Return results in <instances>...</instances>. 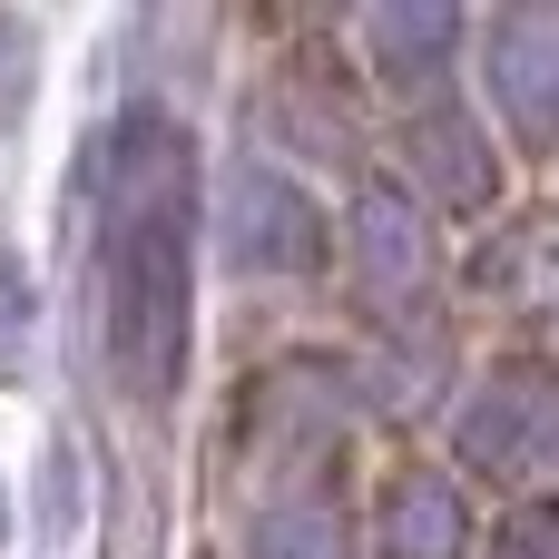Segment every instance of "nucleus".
Instances as JSON below:
<instances>
[{
  "label": "nucleus",
  "instance_id": "ddd939ff",
  "mask_svg": "<svg viewBox=\"0 0 559 559\" xmlns=\"http://www.w3.org/2000/svg\"><path fill=\"white\" fill-rule=\"evenodd\" d=\"M0 540H10V501H0Z\"/></svg>",
  "mask_w": 559,
  "mask_h": 559
},
{
  "label": "nucleus",
  "instance_id": "39448f33",
  "mask_svg": "<svg viewBox=\"0 0 559 559\" xmlns=\"http://www.w3.org/2000/svg\"><path fill=\"white\" fill-rule=\"evenodd\" d=\"M354 275H364V285H373L383 305L423 295V275H432V226H423L413 187L373 177V187L354 197Z\"/></svg>",
  "mask_w": 559,
  "mask_h": 559
},
{
  "label": "nucleus",
  "instance_id": "423d86ee",
  "mask_svg": "<svg viewBox=\"0 0 559 559\" xmlns=\"http://www.w3.org/2000/svg\"><path fill=\"white\" fill-rule=\"evenodd\" d=\"M403 157H413V187H432V197L462 206V216L491 206V187H501V177H491V138H481L462 108H423V118L403 128Z\"/></svg>",
  "mask_w": 559,
  "mask_h": 559
},
{
  "label": "nucleus",
  "instance_id": "f8f14e48",
  "mask_svg": "<svg viewBox=\"0 0 559 559\" xmlns=\"http://www.w3.org/2000/svg\"><path fill=\"white\" fill-rule=\"evenodd\" d=\"M29 324V285H20V265L0 255V364H10V334Z\"/></svg>",
  "mask_w": 559,
  "mask_h": 559
},
{
  "label": "nucleus",
  "instance_id": "20e7f679",
  "mask_svg": "<svg viewBox=\"0 0 559 559\" xmlns=\"http://www.w3.org/2000/svg\"><path fill=\"white\" fill-rule=\"evenodd\" d=\"M559 432V393L540 364H501L472 403H462V423H452V452L472 462V472H531L540 462V442Z\"/></svg>",
  "mask_w": 559,
  "mask_h": 559
},
{
  "label": "nucleus",
  "instance_id": "f257e3e1",
  "mask_svg": "<svg viewBox=\"0 0 559 559\" xmlns=\"http://www.w3.org/2000/svg\"><path fill=\"white\" fill-rule=\"evenodd\" d=\"M98 295L108 364L138 413L187 383V305H197V147L167 108H128L98 157Z\"/></svg>",
  "mask_w": 559,
  "mask_h": 559
},
{
  "label": "nucleus",
  "instance_id": "9d476101",
  "mask_svg": "<svg viewBox=\"0 0 559 559\" xmlns=\"http://www.w3.org/2000/svg\"><path fill=\"white\" fill-rule=\"evenodd\" d=\"M491 559H559V501L511 511V521H501V540H491Z\"/></svg>",
  "mask_w": 559,
  "mask_h": 559
},
{
  "label": "nucleus",
  "instance_id": "f03ea898",
  "mask_svg": "<svg viewBox=\"0 0 559 559\" xmlns=\"http://www.w3.org/2000/svg\"><path fill=\"white\" fill-rule=\"evenodd\" d=\"M216 236H226V265H246V275H305V265H324V206L285 167H255V157L226 177Z\"/></svg>",
  "mask_w": 559,
  "mask_h": 559
},
{
  "label": "nucleus",
  "instance_id": "9b49d317",
  "mask_svg": "<svg viewBox=\"0 0 559 559\" xmlns=\"http://www.w3.org/2000/svg\"><path fill=\"white\" fill-rule=\"evenodd\" d=\"M20 98H29V20L0 10V118H20Z\"/></svg>",
  "mask_w": 559,
  "mask_h": 559
},
{
  "label": "nucleus",
  "instance_id": "7ed1b4c3",
  "mask_svg": "<svg viewBox=\"0 0 559 559\" xmlns=\"http://www.w3.org/2000/svg\"><path fill=\"white\" fill-rule=\"evenodd\" d=\"M481 79H491V108L511 118V138L531 157H550L559 147V0H521V10L491 20Z\"/></svg>",
  "mask_w": 559,
  "mask_h": 559
},
{
  "label": "nucleus",
  "instance_id": "0eeeda50",
  "mask_svg": "<svg viewBox=\"0 0 559 559\" xmlns=\"http://www.w3.org/2000/svg\"><path fill=\"white\" fill-rule=\"evenodd\" d=\"M462 550H472V511H462V491L432 481V472H413V481L383 501V559H462Z\"/></svg>",
  "mask_w": 559,
  "mask_h": 559
},
{
  "label": "nucleus",
  "instance_id": "6e6552de",
  "mask_svg": "<svg viewBox=\"0 0 559 559\" xmlns=\"http://www.w3.org/2000/svg\"><path fill=\"white\" fill-rule=\"evenodd\" d=\"M364 39H373V59L413 88V79H432L442 59H452V39H462V10H442V0H383L373 20H364Z\"/></svg>",
  "mask_w": 559,
  "mask_h": 559
},
{
  "label": "nucleus",
  "instance_id": "1a4fd4ad",
  "mask_svg": "<svg viewBox=\"0 0 559 559\" xmlns=\"http://www.w3.org/2000/svg\"><path fill=\"white\" fill-rule=\"evenodd\" d=\"M246 559H344V521H334L324 501H275V511L255 521Z\"/></svg>",
  "mask_w": 559,
  "mask_h": 559
}]
</instances>
